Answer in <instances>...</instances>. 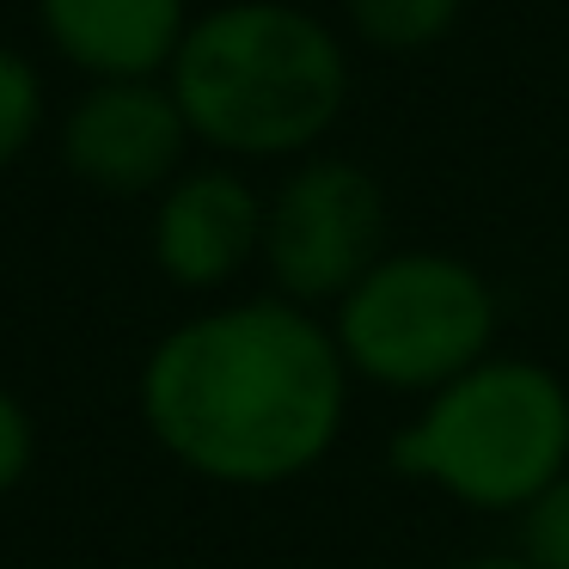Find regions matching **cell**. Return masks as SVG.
I'll list each match as a JSON object with an SVG mask.
<instances>
[{
    "mask_svg": "<svg viewBox=\"0 0 569 569\" xmlns=\"http://www.w3.org/2000/svg\"><path fill=\"white\" fill-rule=\"evenodd\" d=\"M349 368L325 312L251 295L178 319L136 373L141 429L221 490H282L337 453Z\"/></svg>",
    "mask_w": 569,
    "mask_h": 569,
    "instance_id": "cell-1",
    "label": "cell"
},
{
    "mask_svg": "<svg viewBox=\"0 0 569 569\" xmlns=\"http://www.w3.org/2000/svg\"><path fill=\"white\" fill-rule=\"evenodd\" d=\"M153 270L184 295H214L263 258V197L227 166L178 172L153 202Z\"/></svg>",
    "mask_w": 569,
    "mask_h": 569,
    "instance_id": "cell-7",
    "label": "cell"
},
{
    "mask_svg": "<svg viewBox=\"0 0 569 569\" xmlns=\"http://www.w3.org/2000/svg\"><path fill=\"white\" fill-rule=\"evenodd\" d=\"M508 551L527 569H569V471L557 483H545L515 515V545Z\"/></svg>",
    "mask_w": 569,
    "mask_h": 569,
    "instance_id": "cell-10",
    "label": "cell"
},
{
    "mask_svg": "<svg viewBox=\"0 0 569 569\" xmlns=\"http://www.w3.org/2000/svg\"><path fill=\"white\" fill-rule=\"evenodd\" d=\"M356 38H368L373 50H429L453 31V19L466 13V0H343Z\"/></svg>",
    "mask_w": 569,
    "mask_h": 569,
    "instance_id": "cell-9",
    "label": "cell"
},
{
    "mask_svg": "<svg viewBox=\"0 0 569 569\" xmlns=\"http://www.w3.org/2000/svg\"><path fill=\"white\" fill-rule=\"evenodd\" d=\"M190 123L160 80H92L62 117V166L99 197H160L184 172Z\"/></svg>",
    "mask_w": 569,
    "mask_h": 569,
    "instance_id": "cell-6",
    "label": "cell"
},
{
    "mask_svg": "<svg viewBox=\"0 0 569 569\" xmlns=\"http://www.w3.org/2000/svg\"><path fill=\"white\" fill-rule=\"evenodd\" d=\"M31 466H38V422H31V405L13 386H0V502L31 478Z\"/></svg>",
    "mask_w": 569,
    "mask_h": 569,
    "instance_id": "cell-12",
    "label": "cell"
},
{
    "mask_svg": "<svg viewBox=\"0 0 569 569\" xmlns=\"http://www.w3.org/2000/svg\"><path fill=\"white\" fill-rule=\"evenodd\" d=\"M392 471L429 483L453 508L515 520L569 471V380L532 356L496 349L441 392L417 398L392 435Z\"/></svg>",
    "mask_w": 569,
    "mask_h": 569,
    "instance_id": "cell-3",
    "label": "cell"
},
{
    "mask_svg": "<svg viewBox=\"0 0 569 569\" xmlns=\"http://www.w3.org/2000/svg\"><path fill=\"white\" fill-rule=\"evenodd\" d=\"M453 569H527L515 551H483V557H466V563H453Z\"/></svg>",
    "mask_w": 569,
    "mask_h": 569,
    "instance_id": "cell-13",
    "label": "cell"
},
{
    "mask_svg": "<svg viewBox=\"0 0 569 569\" xmlns=\"http://www.w3.org/2000/svg\"><path fill=\"white\" fill-rule=\"evenodd\" d=\"M172 99L190 136L233 160H288L343 117L349 62L325 19L288 0H233L184 31Z\"/></svg>",
    "mask_w": 569,
    "mask_h": 569,
    "instance_id": "cell-2",
    "label": "cell"
},
{
    "mask_svg": "<svg viewBox=\"0 0 569 569\" xmlns=\"http://www.w3.org/2000/svg\"><path fill=\"white\" fill-rule=\"evenodd\" d=\"M43 129V80L19 50L0 43V172L38 141Z\"/></svg>",
    "mask_w": 569,
    "mask_h": 569,
    "instance_id": "cell-11",
    "label": "cell"
},
{
    "mask_svg": "<svg viewBox=\"0 0 569 569\" xmlns=\"http://www.w3.org/2000/svg\"><path fill=\"white\" fill-rule=\"evenodd\" d=\"M349 380L429 398L496 356V288L453 251H386L331 312Z\"/></svg>",
    "mask_w": 569,
    "mask_h": 569,
    "instance_id": "cell-4",
    "label": "cell"
},
{
    "mask_svg": "<svg viewBox=\"0 0 569 569\" xmlns=\"http://www.w3.org/2000/svg\"><path fill=\"white\" fill-rule=\"evenodd\" d=\"M43 31L92 80H153L190 31L184 0H38Z\"/></svg>",
    "mask_w": 569,
    "mask_h": 569,
    "instance_id": "cell-8",
    "label": "cell"
},
{
    "mask_svg": "<svg viewBox=\"0 0 569 569\" xmlns=\"http://www.w3.org/2000/svg\"><path fill=\"white\" fill-rule=\"evenodd\" d=\"M386 258V190L343 153H312L263 197V270L276 295L331 312Z\"/></svg>",
    "mask_w": 569,
    "mask_h": 569,
    "instance_id": "cell-5",
    "label": "cell"
}]
</instances>
